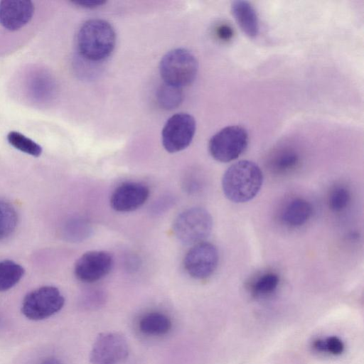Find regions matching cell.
Returning <instances> with one entry per match:
<instances>
[{
    "instance_id": "22",
    "label": "cell",
    "mask_w": 364,
    "mask_h": 364,
    "mask_svg": "<svg viewBox=\"0 0 364 364\" xmlns=\"http://www.w3.org/2000/svg\"><path fill=\"white\" fill-rule=\"evenodd\" d=\"M350 198L348 190L344 187H337L330 195L329 207L335 212H340L346 208Z\"/></svg>"
},
{
    "instance_id": "28",
    "label": "cell",
    "mask_w": 364,
    "mask_h": 364,
    "mask_svg": "<svg viewBox=\"0 0 364 364\" xmlns=\"http://www.w3.org/2000/svg\"><path fill=\"white\" fill-rule=\"evenodd\" d=\"M39 364H63V363L54 356H49L43 359Z\"/></svg>"
},
{
    "instance_id": "4",
    "label": "cell",
    "mask_w": 364,
    "mask_h": 364,
    "mask_svg": "<svg viewBox=\"0 0 364 364\" xmlns=\"http://www.w3.org/2000/svg\"><path fill=\"white\" fill-rule=\"evenodd\" d=\"M213 228L210 214L204 208L195 207L183 211L173 223L176 238L185 245H194L204 242Z\"/></svg>"
},
{
    "instance_id": "3",
    "label": "cell",
    "mask_w": 364,
    "mask_h": 364,
    "mask_svg": "<svg viewBox=\"0 0 364 364\" xmlns=\"http://www.w3.org/2000/svg\"><path fill=\"white\" fill-rule=\"evenodd\" d=\"M195 55L185 48H175L161 58L159 71L164 83L182 88L191 84L198 73Z\"/></svg>"
},
{
    "instance_id": "2",
    "label": "cell",
    "mask_w": 364,
    "mask_h": 364,
    "mask_svg": "<svg viewBox=\"0 0 364 364\" xmlns=\"http://www.w3.org/2000/svg\"><path fill=\"white\" fill-rule=\"evenodd\" d=\"M116 35L112 25L103 19L84 22L77 35L80 55L85 60L97 62L107 58L113 51Z\"/></svg>"
},
{
    "instance_id": "10",
    "label": "cell",
    "mask_w": 364,
    "mask_h": 364,
    "mask_svg": "<svg viewBox=\"0 0 364 364\" xmlns=\"http://www.w3.org/2000/svg\"><path fill=\"white\" fill-rule=\"evenodd\" d=\"M113 259L105 251H89L83 254L76 262L74 273L82 282L92 283L98 281L109 273Z\"/></svg>"
},
{
    "instance_id": "13",
    "label": "cell",
    "mask_w": 364,
    "mask_h": 364,
    "mask_svg": "<svg viewBox=\"0 0 364 364\" xmlns=\"http://www.w3.org/2000/svg\"><path fill=\"white\" fill-rule=\"evenodd\" d=\"M231 12L238 26L249 37L256 36L259 30V19L253 6L247 1L237 0L231 3Z\"/></svg>"
},
{
    "instance_id": "8",
    "label": "cell",
    "mask_w": 364,
    "mask_h": 364,
    "mask_svg": "<svg viewBox=\"0 0 364 364\" xmlns=\"http://www.w3.org/2000/svg\"><path fill=\"white\" fill-rule=\"evenodd\" d=\"M129 354L126 338L118 333H100L92 347L90 360L92 364H119Z\"/></svg>"
},
{
    "instance_id": "27",
    "label": "cell",
    "mask_w": 364,
    "mask_h": 364,
    "mask_svg": "<svg viewBox=\"0 0 364 364\" xmlns=\"http://www.w3.org/2000/svg\"><path fill=\"white\" fill-rule=\"evenodd\" d=\"M216 35L220 39L227 41L232 37V31L228 25H220L216 29Z\"/></svg>"
},
{
    "instance_id": "6",
    "label": "cell",
    "mask_w": 364,
    "mask_h": 364,
    "mask_svg": "<svg viewBox=\"0 0 364 364\" xmlns=\"http://www.w3.org/2000/svg\"><path fill=\"white\" fill-rule=\"evenodd\" d=\"M247 130L238 125L228 126L215 133L208 142V150L216 161L226 163L237 159L247 149Z\"/></svg>"
},
{
    "instance_id": "26",
    "label": "cell",
    "mask_w": 364,
    "mask_h": 364,
    "mask_svg": "<svg viewBox=\"0 0 364 364\" xmlns=\"http://www.w3.org/2000/svg\"><path fill=\"white\" fill-rule=\"evenodd\" d=\"M73 4L85 9H94L106 3L103 0H77L72 1Z\"/></svg>"
},
{
    "instance_id": "16",
    "label": "cell",
    "mask_w": 364,
    "mask_h": 364,
    "mask_svg": "<svg viewBox=\"0 0 364 364\" xmlns=\"http://www.w3.org/2000/svg\"><path fill=\"white\" fill-rule=\"evenodd\" d=\"M171 318L161 312H150L144 315L139 321L141 332L149 336H163L171 329Z\"/></svg>"
},
{
    "instance_id": "23",
    "label": "cell",
    "mask_w": 364,
    "mask_h": 364,
    "mask_svg": "<svg viewBox=\"0 0 364 364\" xmlns=\"http://www.w3.org/2000/svg\"><path fill=\"white\" fill-rule=\"evenodd\" d=\"M299 161L298 156L293 151L282 153L273 161V168L279 172H285L294 168Z\"/></svg>"
},
{
    "instance_id": "20",
    "label": "cell",
    "mask_w": 364,
    "mask_h": 364,
    "mask_svg": "<svg viewBox=\"0 0 364 364\" xmlns=\"http://www.w3.org/2000/svg\"><path fill=\"white\" fill-rule=\"evenodd\" d=\"M6 138L13 147L23 153L35 157L39 156L42 153V147L38 144L18 132H10Z\"/></svg>"
},
{
    "instance_id": "21",
    "label": "cell",
    "mask_w": 364,
    "mask_h": 364,
    "mask_svg": "<svg viewBox=\"0 0 364 364\" xmlns=\"http://www.w3.org/2000/svg\"><path fill=\"white\" fill-rule=\"evenodd\" d=\"M279 282V276L274 272L261 275L253 284L252 291L257 295H267L273 292Z\"/></svg>"
},
{
    "instance_id": "14",
    "label": "cell",
    "mask_w": 364,
    "mask_h": 364,
    "mask_svg": "<svg viewBox=\"0 0 364 364\" xmlns=\"http://www.w3.org/2000/svg\"><path fill=\"white\" fill-rule=\"evenodd\" d=\"M28 93L38 103H47L54 97L55 84L52 76L45 70H37L28 80Z\"/></svg>"
},
{
    "instance_id": "1",
    "label": "cell",
    "mask_w": 364,
    "mask_h": 364,
    "mask_svg": "<svg viewBox=\"0 0 364 364\" xmlns=\"http://www.w3.org/2000/svg\"><path fill=\"white\" fill-rule=\"evenodd\" d=\"M263 182L259 167L252 161L242 160L232 164L224 173L222 187L225 196L234 203L254 198Z\"/></svg>"
},
{
    "instance_id": "17",
    "label": "cell",
    "mask_w": 364,
    "mask_h": 364,
    "mask_svg": "<svg viewBox=\"0 0 364 364\" xmlns=\"http://www.w3.org/2000/svg\"><path fill=\"white\" fill-rule=\"evenodd\" d=\"M23 274V267L16 262L9 259L0 261V292L14 287Z\"/></svg>"
},
{
    "instance_id": "15",
    "label": "cell",
    "mask_w": 364,
    "mask_h": 364,
    "mask_svg": "<svg viewBox=\"0 0 364 364\" xmlns=\"http://www.w3.org/2000/svg\"><path fill=\"white\" fill-rule=\"evenodd\" d=\"M312 213L311 204L304 199L291 200L284 208L282 218L285 224L291 227H299L306 223Z\"/></svg>"
},
{
    "instance_id": "18",
    "label": "cell",
    "mask_w": 364,
    "mask_h": 364,
    "mask_svg": "<svg viewBox=\"0 0 364 364\" xmlns=\"http://www.w3.org/2000/svg\"><path fill=\"white\" fill-rule=\"evenodd\" d=\"M181 88L166 83L161 85L156 92V100L159 106L167 110L178 107L183 101Z\"/></svg>"
},
{
    "instance_id": "24",
    "label": "cell",
    "mask_w": 364,
    "mask_h": 364,
    "mask_svg": "<svg viewBox=\"0 0 364 364\" xmlns=\"http://www.w3.org/2000/svg\"><path fill=\"white\" fill-rule=\"evenodd\" d=\"M326 350L333 355H339L343 351L344 346L340 338L331 336L325 341Z\"/></svg>"
},
{
    "instance_id": "25",
    "label": "cell",
    "mask_w": 364,
    "mask_h": 364,
    "mask_svg": "<svg viewBox=\"0 0 364 364\" xmlns=\"http://www.w3.org/2000/svg\"><path fill=\"white\" fill-rule=\"evenodd\" d=\"M103 301L102 296L100 294L92 293L85 299V305L87 309H94L100 306Z\"/></svg>"
},
{
    "instance_id": "9",
    "label": "cell",
    "mask_w": 364,
    "mask_h": 364,
    "mask_svg": "<svg viewBox=\"0 0 364 364\" xmlns=\"http://www.w3.org/2000/svg\"><path fill=\"white\" fill-rule=\"evenodd\" d=\"M216 247L202 242L193 245L184 258V268L193 278L203 279L209 277L215 270L218 262Z\"/></svg>"
},
{
    "instance_id": "29",
    "label": "cell",
    "mask_w": 364,
    "mask_h": 364,
    "mask_svg": "<svg viewBox=\"0 0 364 364\" xmlns=\"http://www.w3.org/2000/svg\"><path fill=\"white\" fill-rule=\"evenodd\" d=\"M314 346L318 351H326L325 341L317 340L314 342Z\"/></svg>"
},
{
    "instance_id": "5",
    "label": "cell",
    "mask_w": 364,
    "mask_h": 364,
    "mask_svg": "<svg viewBox=\"0 0 364 364\" xmlns=\"http://www.w3.org/2000/svg\"><path fill=\"white\" fill-rule=\"evenodd\" d=\"M65 298L53 286H43L28 293L21 304V313L31 321L46 319L60 311Z\"/></svg>"
},
{
    "instance_id": "7",
    "label": "cell",
    "mask_w": 364,
    "mask_h": 364,
    "mask_svg": "<svg viewBox=\"0 0 364 364\" xmlns=\"http://www.w3.org/2000/svg\"><path fill=\"white\" fill-rule=\"evenodd\" d=\"M195 119L187 113L172 115L165 123L161 141L164 148L170 153L183 150L191 143L196 133Z\"/></svg>"
},
{
    "instance_id": "11",
    "label": "cell",
    "mask_w": 364,
    "mask_h": 364,
    "mask_svg": "<svg viewBox=\"0 0 364 364\" xmlns=\"http://www.w3.org/2000/svg\"><path fill=\"white\" fill-rule=\"evenodd\" d=\"M149 188L136 182H127L119 186L110 198L112 208L118 212H129L141 207L148 199Z\"/></svg>"
},
{
    "instance_id": "19",
    "label": "cell",
    "mask_w": 364,
    "mask_h": 364,
    "mask_svg": "<svg viewBox=\"0 0 364 364\" xmlns=\"http://www.w3.org/2000/svg\"><path fill=\"white\" fill-rule=\"evenodd\" d=\"M18 215L14 207L0 200V241L9 237L15 230Z\"/></svg>"
},
{
    "instance_id": "12",
    "label": "cell",
    "mask_w": 364,
    "mask_h": 364,
    "mask_svg": "<svg viewBox=\"0 0 364 364\" xmlns=\"http://www.w3.org/2000/svg\"><path fill=\"white\" fill-rule=\"evenodd\" d=\"M34 11V5L31 1H1L0 24L10 31L19 30L31 20Z\"/></svg>"
}]
</instances>
